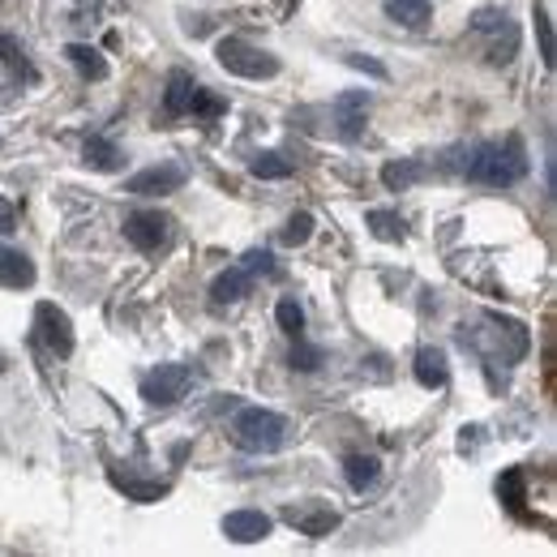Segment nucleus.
<instances>
[{
	"label": "nucleus",
	"instance_id": "obj_1",
	"mask_svg": "<svg viewBox=\"0 0 557 557\" xmlns=\"http://www.w3.org/2000/svg\"><path fill=\"white\" fill-rule=\"evenodd\" d=\"M523 176H528V150H523L519 138L488 141L468 159V181L488 185V189H506V185H515Z\"/></svg>",
	"mask_w": 557,
	"mask_h": 557
},
{
	"label": "nucleus",
	"instance_id": "obj_2",
	"mask_svg": "<svg viewBox=\"0 0 557 557\" xmlns=\"http://www.w3.org/2000/svg\"><path fill=\"white\" fill-rule=\"evenodd\" d=\"M232 442L245 455H275L278 446L287 442V420L267 408H245L240 417L232 420Z\"/></svg>",
	"mask_w": 557,
	"mask_h": 557
},
{
	"label": "nucleus",
	"instance_id": "obj_3",
	"mask_svg": "<svg viewBox=\"0 0 557 557\" xmlns=\"http://www.w3.org/2000/svg\"><path fill=\"white\" fill-rule=\"evenodd\" d=\"M214 57H219L223 70L236 73V77H275L278 73L275 57L262 52V48H253V44H245V39H219Z\"/></svg>",
	"mask_w": 557,
	"mask_h": 557
},
{
	"label": "nucleus",
	"instance_id": "obj_4",
	"mask_svg": "<svg viewBox=\"0 0 557 557\" xmlns=\"http://www.w3.org/2000/svg\"><path fill=\"white\" fill-rule=\"evenodd\" d=\"M194 386V373L185 364H159L146 382H141V399L154 408H172L176 399H185V391Z\"/></svg>",
	"mask_w": 557,
	"mask_h": 557
},
{
	"label": "nucleus",
	"instance_id": "obj_5",
	"mask_svg": "<svg viewBox=\"0 0 557 557\" xmlns=\"http://www.w3.org/2000/svg\"><path fill=\"white\" fill-rule=\"evenodd\" d=\"M125 236H129V245L141 249V253H159L172 240V219L159 214V210H134L125 219Z\"/></svg>",
	"mask_w": 557,
	"mask_h": 557
},
{
	"label": "nucleus",
	"instance_id": "obj_6",
	"mask_svg": "<svg viewBox=\"0 0 557 557\" xmlns=\"http://www.w3.org/2000/svg\"><path fill=\"white\" fill-rule=\"evenodd\" d=\"M283 523H292L300 536H331L339 528V515L326 506V502H300V506H287L283 510Z\"/></svg>",
	"mask_w": 557,
	"mask_h": 557
},
{
	"label": "nucleus",
	"instance_id": "obj_7",
	"mask_svg": "<svg viewBox=\"0 0 557 557\" xmlns=\"http://www.w3.org/2000/svg\"><path fill=\"white\" fill-rule=\"evenodd\" d=\"M181 185H185V168L163 163V168H146V172H138V176L129 181V194H138V198H163V194H176Z\"/></svg>",
	"mask_w": 557,
	"mask_h": 557
},
{
	"label": "nucleus",
	"instance_id": "obj_8",
	"mask_svg": "<svg viewBox=\"0 0 557 557\" xmlns=\"http://www.w3.org/2000/svg\"><path fill=\"white\" fill-rule=\"evenodd\" d=\"M223 536L236 541V545H258V541L271 536V515H262V510H232L223 519Z\"/></svg>",
	"mask_w": 557,
	"mask_h": 557
},
{
	"label": "nucleus",
	"instance_id": "obj_9",
	"mask_svg": "<svg viewBox=\"0 0 557 557\" xmlns=\"http://www.w3.org/2000/svg\"><path fill=\"white\" fill-rule=\"evenodd\" d=\"M35 322H39V335H44V344L57 351V356H70L73 351V331H70V318L57 309V305H39L35 309Z\"/></svg>",
	"mask_w": 557,
	"mask_h": 557
},
{
	"label": "nucleus",
	"instance_id": "obj_10",
	"mask_svg": "<svg viewBox=\"0 0 557 557\" xmlns=\"http://www.w3.org/2000/svg\"><path fill=\"white\" fill-rule=\"evenodd\" d=\"M364 116H369V95L364 90H348L335 99V125H339V138L356 141L364 134Z\"/></svg>",
	"mask_w": 557,
	"mask_h": 557
},
{
	"label": "nucleus",
	"instance_id": "obj_11",
	"mask_svg": "<svg viewBox=\"0 0 557 557\" xmlns=\"http://www.w3.org/2000/svg\"><path fill=\"white\" fill-rule=\"evenodd\" d=\"M198 99H202V86L189 77V73H172L168 77V90H163V112L168 116H189L194 108H198Z\"/></svg>",
	"mask_w": 557,
	"mask_h": 557
},
{
	"label": "nucleus",
	"instance_id": "obj_12",
	"mask_svg": "<svg viewBox=\"0 0 557 557\" xmlns=\"http://www.w3.org/2000/svg\"><path fill=\"white\" fill-rule=\"evenodd\" d=\"M249 292H253V275H249L245 267H232V271H223V275L214 278V287H210L214 305H236V300H245Z\"/></svg>",
	"mask_w": 557,
	"mask_h": 557
},
{
	"label": "nucleus",
	"instance_id": "obj_13",
	"mask_svg": "<svg viewBox=\"0 0 557 557\" xmlns=\"http://www.w3.org/2000/svg\"><path fill=\"white\" fill-rule=\"evenodd\" d=\"M382 9H386L391 22H399L408 30H424L429 17H433V4L429 0H382Z\"/></svg>",
	"mask_w": 557,
	"mask_h": 557
},
{
	"label": "nucleus",
	"instance_id": "obj_14",
	"mask_svg": "<svg viewBox=\"0 0 557 557\" xmlns=\"http://www.w3.org/2000/svg\"><path fill=\"white\" fill-rule=\"evenodd\" d=\"M417 382L424 391H442L446 386V351L442 348L417 351Z\"/></svg>",
	"mask_w": 557,
	"mask_h": 557
},
{
	"label": "nucleus",
	"instance_id": "obj_15",
	"mask_svg": "<svg viewBox=\"0 0 557 557\" xmlns=\"http://www.w3.org/2000/svg\"><path fill=\"white\" fill-rule=\"evenodd\" d=\"M420 176H424V163H420V159H395V163L382 168V185H386L391 194H404L408 185H417Z\"/></svg>",
	"mask_w": 557,
	"mask_h": 557
},
{
	"label": "nucleus",
	"instance_id": "obj_16",
	"mask_svg": "<svg viewBox=\"0 0 557 557\" xmlns=\"http://www.w3.org/2000/svg\"><path fill=\"white\" fill-rule=\"evenodd\" d=\"M0 283L4 287H30L35 283V267L17 249H0Z\"/></svg>",
	"mask_w": 557,
	"mask_h": 557
},
{
	"label": "nucleus",
	"instance_id": "obj_17",
	"mask_svg": "<svg viewBox=\"0 0 557 557\" xmlns=\"http://www.w3.org/2000/svg\"><path fill=\"white\" fill-rule=\"evenodd\" d=\"M249 172H253L258 181H287V176L296 172V163H292L287 154H278V150H262V154H253Z\"/></svg>",
	"mask_w": 557,
	"mask_h": 557
},
{
	"label": "nucleus",
	"instance_id": "obj_18",
	"mask_svg": "<svg viewBox=\"0 0 557 557\" xmlns=\"http://www.w3.org/2000/svg\"><path fill=\"white\" fill-rule=\"evenodd\" d=\"M82 159H86V168H95V172H116V168H121V150H116V146H112L108 138H90V141H86Z\"/></svg>",
	"mask_w": 557,
	"mask_h": 557
},
{
	"label": "nucleus",
	"instance_id": "obj_19",
	"mask_svg": "<svg viewBox=\"0 0 557 557\" xmlns=\"http://www.w3.org/2000/svg\"><path fill=\"white\" fill-rule=\"evenodd\" d=\"M65 57L77 65V73H82V77H95V82H103V77H108L103 57H99L95 48H86V44H70V48H65Z\"/></svg>",
	"mask_w": 557,
	"mask_h": 557
},
{
	"label": "nucleus",
	"instance_id": "obj_20",
	"mask_svg": "<svg viewBox=\"0 0 557 557\" xmlns=\"http://www.w3.org/2000/svg\"><path fill=\"white\" fill-rule=\"evenodd\" d=\"M344 472H348V485L356 493H364V488L377 481V459L373 455H348L344 459Z\"/></svg>",
	"mask_w": 557,
	"mask_h": 557
},
{
	"label": "nucleus",
	"instance_id": "obj_21",
	"mask_svg": "<svg viewBox=\"0 0 557 557\" xmlns=\"http://www.w3.org/2000/svg\"><path fill=\"white\" fill-rule=\"evenodd\" d=\"M112 485L121 488V493H129L134 502H159V497H168V485H163V481H134V476L112 472Z\"/></svg>",
	"mask_w": 557,
	"mask_h": 557
},
{
	"label": "nucleus",
	"instance_id": "obj_22",
	"mask_svg": "<svg viewBox=\"0 0 557 557\" xmlns=\"http://www.w3.org/2000/svg\"><path fill=\"white\" fill-rule=\"evenodd\" d=\"M369 227L382 240H404V219L395 210H369Z\"/></svg>",
	"mask_w": 557,
	"mask_h": 557
},
{
	"label": "nucleus",
	"instance_id": "obj_23",
	"mask_svg": "<svg viewBox=\"0 0 557 557\" xmlns=\"http://www.w3.org/2000/svg\"><path fill=\"white\" fill-rule=\"evenodd\" d=\"M275 318H278V326H283V335L300 339V331H305V313H300V305H296V300H278Z\"/></svg>",
	"mask_w": 557,
	"mask_h": 557
},
{
	"label": "nucleus",
	"instance_id": "obj_24",
	"mask_svg": "<svg viewBox=\"0 0 557 557\" xmlns=\"http://www.w3.org/2000/svg\"><path fill=\"white\" fill-rule=\"evenodd\" d=\"M309 236H313V214H305V210L292 214L287 227H283V245H305Z\"/></svg>",
	"mask_w": 557,
	"mask_h": 557
},
{
	"label": "nucleus",
	"instance_id": "obj_25",
	"mask_svg": "<svg viewBox=\"0 0 557 557\" xmlns=\"http://www.w3.org/2000/svg\"><path fill=\"white\" fill-rule=\"evenodd\" d=\"M497 493L506 497V506H510V510H519V506H523V472H519V468H510V472L497 481Z\"/></svg>",
	"mask_w": 557,
	"mask_h": 557
},
{
	"label": "nucleus",
	"instance_id": "obj_26",
	"mask_svg": "<svg viewBox=\"0 0 557 557\" xmlns=\"http://www.w3.org/2000/svg\"><path fill=\"white\" fill-rule=\"evenodd\" d=\"M0 57H4V65L13 73H26L30 77V65H26V57H22V48H17L13 35H0Z\"/></svg>",
	"mask_w": 557,
	"mask_h": 557
},
{
	"label": "nucleus",
	"instance_id": "obj_27",
	"mask_svg": "<svg viewBox=\"0 0 557 557\" xmlns=\"http://www.w3.org/2000/svg\"><path fill=\"white\" fill-rule=\"evenodd\" d=\"M318 364H322V348H309V344H300V339H296V348H292V369L313 373Z\"/></svg>",
	"mask_w": 557,
	"mask_h": 557
},
{
	"label": "nucleus",
	"instance_id": "obj_28",
	"mask_svg": "<svg viewBox=\"0 0 557 557\" xmlns=\"http://www.w3.org/2000/svg\"><path fill=\"white\" fill-rule=\"evenodd\" d=\"M536 39H541V57H545V65L554 70V30H549L545 9H536Z\"/></svg>",
	"mask_w": 557,
	"mask_h": 557
},
{
	"label": "nucleus",
	"instance_id": "obj_29",
	"mask_svg": "<svg viewBox=\"0 0 557 557\" xmlns=\"http://www.w3.org/2000/svg\"><path fill=\"white\" fill-rule=\"evenodd\" d=\"M240 267H245L249 275H275V258H271V253H262V249H253Z\"/></svg>",
	"mask_w": 557,
	"mask_h": 557
},
{
	"label": "nucleus",
	"instance_id": "obj_30",
	"mask_svg": "<svg viewBox=\"0 0 557 557\" xmlns=\"http://www.w3.org/2000/svg\"><path fill=\"white\" fill-rule=\"evenodd\" d=\"M13 227H17V210H13L9 202H4V198H0V236H9Z\"/></svg>",
	"mask_w": 557,
	"mask_h": 557
},
{
	"label": "nucleus",
	"instance_id": "obj_31",
	"mask_svg": "<svg viewBox=\"0 0 557 557\" xmlns=\"http://www.w3.org/2000/svg\"><path fill=\"white\" fill-rule=\"evenodd\" d=\"M348 65H356V70H369L373 77H386V70H382V65H373V61H364V57H351Z\"/></svg>",
	"mask_w": 557,
	"mask_h": 557
}]
</instances>
